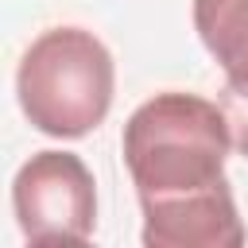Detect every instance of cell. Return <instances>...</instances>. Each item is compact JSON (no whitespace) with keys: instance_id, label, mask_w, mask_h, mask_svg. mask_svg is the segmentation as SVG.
<instances>
[{"instance_id":"obj_1","label":"cell","mask_w":248,"mask_h":248,"mask_svg":"<svg viewBox=\"0 0 248 248\" xmlns=\"http://www.w3.org/2000/svg\"><path fill=\"white\" fill-rule=\"evenodd\" d=\"M232 132L221 101L167 89L147 97L124 124L120 155L132 174L140 209L229 186L225 159Z\"/></svg>"},{"instance_id":"obj_2","label":"cell","mask_w":248,"mask_h":248,"mask_svg":"<svg viewBox=\"0 0 248 248\" xmlns=\"http://www.w3.org/2000/svg\"><path fill=\"white\" fill-rule=\"evenodd\" d=\"M116 93V62L85 27H46L16 66V97L35 132L81 140L105 124Z\"/></svg>"},{"instance_id":"obj_3","label":"cell","mask_w":248,"mask_h":248,"mask_svg":"<svg viewBox=\"0 0 248 248\" xmlns=\"http://www.w3.org/2000/svg\"><path fill=\"white\" fill-rule=\"evenodd\" d=\"M12 213L27 244H85L97 229V182L74 151H35L12 178Z\"/></svg>"},{"instance_id":"obj_4","label":"cell","mask_w":248,"mask_h":248,"mask_svg":"<svg viewBox=\"0 0 248 248\" xmlns=\"http://www.w3.org/2000/svg\"><path fill=\"white\" fill-rule=\"evenodd\" d=\"M143 213V244L147 248H240L244 221L236 213L232 186H217L209 194L147 205Z\"/></svg>"},{"instance_id":"obj_5","label":"cell","mask_w":248,"mask_h":248,"mask_svg":"<svg viewBox=\"0 0 248 248\" xmlns=\"http://www.w3.org/2000/svg\"><path fill=\"white\" fill-rule=\"evenodd\" d=\"M194 31L225 74L229 97L248 105V0H194Z\"/></svg>"},{"instance_id":"obj_6","label":"cell","mask_w":248,"mask_h":248,"mask_svg":"<svg viewBox=\"0 0 248 248\" xmlns=\"http://www.w3.org/2000/svg\"><path fill=\"white\" fill-rule=\"evenodd\" d=\"M221 108H225V120H229V132H232V147L248 159V105L221 93Z\"/></svg>"}]
</instances>
